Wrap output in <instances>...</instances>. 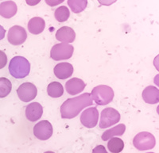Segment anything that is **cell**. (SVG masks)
Instances as JSON below:
<instances>
[{"label": "cell", "instance_id": "1", "mask_svg": "<svg viewBox=\"0 0 159 153\" xmlns=\"http://www.w3.org/2000/svg\"><path fill=\"white\" fill-rule=\"evenodd\" d=\"M92 105V98L89 93H84L76 98L67 99L61 106V117L67 119L74 118L81 110Z\"/></svg>", "mask_w": 159, "mask_h": 153}, {"label": "cell", "instance_id": "2", "mask_svg": "<svg viewBox=\"0 0 159 153\" xmlns=\"http://www.w3.org/2000/svg\"><path fill=\"white\" fill-rule=\"evenodd\" d=\"M30 64L29 61L22 56H15L10 62L9 72L13 77L23 79L30 74Z\"/></svg>", "mask_w": 159, "mask_h": 153}, {"label": "cell", "instance_id": "3", "mask_svg": "<svg viewBox=\"0 0 159 153\" xmlns=\"http://www.w3.org/2000/svg\"><path fill=\"white\" fill-rule=\"evenodd\" d=\"M91 97L97 105L105 106L113 100L114 91L107 85H99L92 89Z\"/></svg>", "mask_w": 159, "mask_h": 153}, {"label": "cell", "instance_id": "4", "mask_svg": "<svg viewBox=\"0 0 159 153\" xmlns=\"http://www.w3.org/2000/svg\"><path fill=\"white\" fill-rule=\"evenodd\" d=\"M156 144L154 135L148 132H141L138 133L133 140V144L139 151L149 150L154 148Z\"/></svg>", "mask_w": 159, "mask_h": 153}, {"label": "cell", "instance_id": "5", "mask_svg": "<svg viewBox=\"0 0 159 153\" xmlns=\"http://www.w3.org/2000/svg\"><path fill=\"white\" fill-rule=\"evenodd\" d=\"M74 52L73 46L67 43H60L55 45L50 51V56L56 61L68 59L72 57Z\"/></svg>", "mask_w": 159, "mask_h": 153}, {"label": "cell", "instance_id": "6", "mask_svg": "<svg viewBox=\"0 0 159 153\" xmlns=\"http://www.w3.org/2000/svg\"><path fill=\"white\" fill-rule=\"evenodd\" d=\"M120 121V114L116 109L107 107L103 110L100 115L99 128L106 129Z\"/></svg>", "mask_w": 159, "mask_h": 153}, {"label": "cell", "instance_id": "7", "mask_svg": "<svg viewBox=\"0 0 159 153\" xmlns=\"http://www.w3.org/2000/svg\"><path fill=\"white\" fill-rule=\"evenodd\" d=\"M18 96L24 103H29L36 98L38 90L35 85L31 83H24L17 90Z\"/></svg>", "mask_w": 159, "mask_h": 153}, {"label": "cell", "instance_id": "8", "mask_svg": "<svg viewBox=\"0 0 159 153\" xmlns=\"http://www.w3.org/2000/svg\"><path fill=\"white\" fill-rule=\"evenodd\" d=\"M99 120V111L96 107H90L84 110L80 116V121L84 127L89 129L94 128Z\"/></svg>", "mask_w": 159, "mask_h": 153}, {"label": "cell", "instance_id": "9", "mask_svg": "<svg viewBox=\"0 0 159 153\" xmlns=\"http://www.w3.org/2000/svg\"><path fill=\"white\" fill-rule=\"evenodd\" d=\"M34 134L41 141H46L52 135V126L46 120L39 121L34 127Z\"/></svg>", "mask_w": 159, "mask_h": 153}, {"label": "cell", "instance_id": "10", "mask_svg": "<svg viewBox=\"0 0 159 153\" xmlns=\"http://www.w3.org/2000/svg\"><path fill=\"white\" fill-rule=\"evenodd\" d=\"M8 42L14 45H22L27 38L25 29L20 25H14L8 32Z\"/></svg>", "mask_w": 159, "mask_h": 153}, {"label": "cell", "instance_id": "11", "mask_svg": "<svg viewBox=\"0 0 159 153\" xmlns=\"http://www.w3.org/2000/svg\"><path fill=\"white\" fill-rule=\"evenodd\" d=\"M43 114V108L38 103H32L25 108V117L30 121H36L41 118Z\"/></svg>", "mask_w": 159, "mask_h": 153}, {"label": "cell", "instance_id": "12", "mask_svg": "<svg viewBox=\"0 0 159 153\" xmlns=\"http://www.w3.org/2000/svg\"><path fill=\"white\" fill-rule=\"evenodd\" d=\"M53 72L57 78L60 79H65L72 76L73 73V66L71 63L63 62L55 66Z\"/></svg>", "mask_w": 159, "mask_h": 153}, {"label": "cell", "instance_id": "13", "mask_svg": "<svg viewBox=\"0 0 159 153\" xmlns=\"http://www.w3.org/2000/svg\"><path fill=\"white\" fill-rule=\"evenodd\" d=\"M56 38L62 43H72L76 39V33L72 28L63 26L57 31Z\"/></svg>", "mask_w": 159, "mask_h": 153}, {"label": "cell", "instance_id": "14", "mask_svg": "<svg viewBox=\"0 0 159 153\" xmlns=\"http://www.w3.org/2000/svg\"><path fill=\"white\" fill-rule=\"evenodd\" d=\"M85 86H86V84L84 82L79 78H73V79H69V81L65 83L66 90L71 95H76V94H80V92L83 91Z\"/></svg>", "mask_w": 159, "mask_h": 153}, {"label": "cell", "instance_id": "15", "mask_svg": "<svg viewBox=\"0 0 159 153\" xmlns=\"http://www.w3.org/2000/svg\"><path fill=\"white\" fill-rule=\"evenodd\" d=\"M143 98L148 104H157L159 102V90L154 86H149L143 90Z\"/></svg>", "mask_w": 159, "mask_h": 153}, {"label": "cell", "instance_id": "16", "mask_svg": "<svg viewBox=\"0 0 159 153\" xmlns=\"http://www.w3.org/2000/svg\"><path fill=\"white\" fill-rule=\"evenodd\" d=\"M18 7L15 2L6 1L0 4V15L5 18H11L16 15Z\"/></svg>", "mask_w": 159, "mask_h": 153}, {"label": "cell", "instance_id": "17", "mask_svg": "<svg viewBox=\"0 0 159 153\" xmlns=\"http://www.w3.org/2000/svg\"><path fill=\"white\" fill-rule=\"evenodd\" d=\"M45 26V22L43 18L40 17H34L30 20L28 23V29L32 34H39L44 30Z\"/></svg>", "mask_w": 159, "mask_h": 153}, {"label": "cell", "instance_id": "18", "mask_svg": "<svg viewBox=\"0 0 159 153\" xmlns=\"http://www.w3.org/2000/svg\"><path fill=\"white\" fill-rule=\"evenodd\" d=\"M126 131V126L123 124H119L113 128L107 129L102 134L101 138L103 141H107L116 136H122Z\"/></svg>", "mask_w": 159, "mask_h": 153}, {"label": "cell", "instance_id": "19", "mask_svg": "<svg viewBox=\"0 0 159 153\" xmlns=\"http://www.w3.org/2000/svg\"><path fill=\"white\" fill-rule=\"evenodd\" d=\"M47 93L52 98H59L63 95V86L58 82H52L48 85Z\"/></svg>", "mask_w": 159, "mask_h": 153}, {"label": "cell", "instance_id": "20", "mask_svg": "<svg viewBox=\"0 0 159 153\" xmlns=\"http://www.w3.org/2000/svg\"><path fill=\"white\" fill-rule=\"evenodd\" d=\"M107 148L111 153L121 152L124 148V142L122 139L113 137L107 143Z\"/></svg>", "mask_w": 159, "mask_h": 153}, {"label": "cell", "instance_id": "21", "mask_svg": "<svg viewBox=\"0 0 159 153\" xmlns=\"http://www.w3.org/2000/svg\"><path fill=\"white\" fill-rule=\"evenodd\" d=\"M68 4L72 12L78 14L84 11L87 7L88 1L87 0H69Z\"/></svg>", "mask_w": 159, "mask_h": 153}, {"label": "cell", "instance_id": "22", "mask_svg": "<svg viewBox=\"0 0 159 153\" xmlns=\"http://www.w3.org/2000/svg\"><path fill=\"white\" fill-rule=\"evenodd\" d=\"M12 84L7 78H0V98H5L11 93Z\"/></svg>", "mask_w": 159, "mask_h": 153}, {"label": "cell", "instance_id": "23", "mask_svg": "<svg viewBox=\"0 0 159 153\" xmlns=\"http://www.w3.org/2000/svg\"><path fill=\"white\" fill-rule=\"evenodd\" d=\"M69 15H70L69 10L65 6H61V7H58L57 9H56L54 13L55 18L60 22H64L67 21L69 18Z\"/></svg>", "mask_w": 159, "mask_h": 153}, {"label": "cell", "instance_id": "24", "mask_svg": "<svg viewBox=\"0 0 159 153\" xmlns=\"http://www.w3.org/2000/svg\"><path fill=\"white\" fill-rule=\"evenodd\" d=\"M7 63V56L6 53L0 50V69L3 68Z\"/></svg>", "mask_w": 159, "mask_h": 153}, {"label": "cell", "instance_id": "25", "mask_svg": "<svg viewBox=\"0 0 159 153\" xmlns=\"http://www.w3.org/2000/svg\"><path fill=\"white\" fill-rule=\"evenodd\" d=\"M92 153H107V151L103 145H98L92 150Z\"/></svg>", "mask_w": 159, "mask_h": 153}, {"label": "cell", "instance_id": "26", "mask_svg": "<svg viewBox=\"0 0 159 153\" xmlns=\"http://www.w3.org/2000/svg\"><path fill=\"white\" fill-rule=\"evenodd\" d=\"M6 33V29L2 27V25H0V41L2 39H3L4 37H5Z\"/></svg>", "mask_w": 159, "mask_h": 153}, {"label": "cell", "instance_id": "27", "mask_svg": "<svg viewBox=\"0 0 159 153\" xmlns=\"http://www.w3.org/2000/svg\"><path fill=\"white\" fill-rule=\"evenodd\" d=\"M44 153H55V152H53V151H45V152H44Z\"/></svg>", "mask_w": 159, "mask_h": 153}, {"label": "cell", "instance_id": "28", "mask_svg": "<svg viewBox=\"0 0 159 153\" xmlns=\"http://www.w3.org/2000/svg\"><path fill=\"white\" fill-rule=\"evenodd\" d=\"M147 153H154V152H147Z\"/></svg>", "mask_w": 159, "mask_h": 153}]
</instances>
